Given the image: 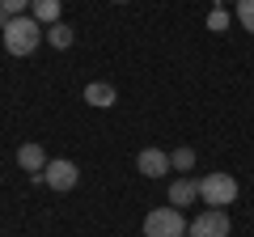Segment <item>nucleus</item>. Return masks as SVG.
<instances>
[{
    "mask_svg": "<svg viewBox=\"0 0 254 237\" xmlns=\"http://www.w3.org/2000/svg\"><path fill=\"white\" fill-rule=\"evenodd\" d=\"M0 34H4V51L9 55H30L43 43V26L34 17H9V26L0 30Z\"/></svg>",
    "mask_w": 254,
    "mask_h": 237,
    "instance_id": "f257e3e1",
    "label": "nucleus"
},
{
    "mask_svg": "<svg viewBox=\"0 0 254 237\" xmlns=\"http://www.w3.org/2000/svg\"><path fill=\"white\" fill-rule=\"evenodd\" d=\"M237 21L254 34V0H237Z\"/></svg>",
    "mask_w": 254,
    "mask_h": 237,
    "instance_id": "ddd939ff",
    "label": "nucleus"
},
{
    "mask_svg": "<svg viewBox=\"0 0 254 237\" xmlns=\"http://www.w3.org/2000/svg\"><path fill=\"white\" fill-rule=\"evenodd\" d=\"M17 161H21V170H30V174H43L47 170V157H43L38 144H21L17 148Z\"/></svg>",
    "mask_w": 254,
    "mask_h": 237,
    "instance_id": "6e6552de",
    "label": "nucleus"
},
{
    "mask_svg": "<svg viewBox=\"0 0 254 237\" xmlns=\"http://www.w3.org/2000/svg\"><path fill=\"white\" fill-rule=\"evenodd\" d=\"M136 170L144 174V178H161V174L170 170V153H161V148H140Z\"/></svg>",
    "mask_w": 254,
    "mask_h": 237,
    "instance_id": "423d86ee",
    "label": "nucleus"
},
{
    "mask_svg": "<svg viewBox=\"0 0 254 237\" xmlns=\"http://www.w3.org/2000/svg\"><path fill=\"white\" fill-rule=\"evenodd\" d=\"M4 26H9V13H4V9H0V30H4Z\"/></svg>",
    "mask_w": 254,
    "mask_h": 237,
    "instance_id": "dca6fc26",
    "label": "nucleus"
},
{
    "mask_svg": "<svg viewBox=\"0 0 254 237\" xmlns=\"http://www.w3.org/2000/svg\"><path fill=\"white\" fill-rule=\"evenodd\" d=\"M47 38H51V47H60V51H68V47H72V30L60 26V21L51 26V34H47Z\"/></svg>",
    "mask_w": 254,
    "mask_h": 237,
    "instance_id": "9b49d317",
    "label": "nucleus"
},
{
    "mask_svg": "<svg viewBox=\"0 0 254 237\" xmlns=\"http://www.w3.org/2000/svg\"><path fill=\"white\" fill-rule=\"evenodd\" d=\"M43 182L51 186V191H72V186L81 182V170H76V165L68 161V157H60V161H47Z\"/></svg>",
    "mask_w": 254,
    "mask_h": 237,
    "instance_id": "39448f33",
    "label": "nucleus"
},
{
    "mask_svg": "<svg viewBox=\"0 0 254 237\" xmlns=\"http://www.w3.org/2000/svg\"><path fill=\"white\" fill-rule=\"evenodd\" d=\"M115 4H127V0H115Z\"/></svg>",
    "mask_w": 254,
    "mask_h": 237,
    "instance_id": "f3484780",
    "label": "nucleus"
},
{
    "mask_svg": "<svg viewBox=\"0 0 254 237\" xmlns=\"http://www.w3.org/2000/svg\"><path fill=\"white\" fill-rule=\"evenodd\" d=\"M199 199L212 203V208L233 203L237 199V178L233 174H208V178H199Z\"/></svg>",
    "mask_w": 254,
    "mask_h": 237,
    "instance_id": "7ed1b4c3",
    "label": "nucleus"
},
{
    "mask_svg": "<svg viewBox=\"0 0 254 237\" xmlns=\"http://www.w3.org/2000/svg\"><path fill=\"white\" fill-rule=\"evenodd\" d=\"M30 9H34V21L43 26V21H60V0H30Z\"/></svg>",
    "mask_w": 254,
    "mask_h": 237,
    "instance_id": "9d476101",
    "label": "nucleus"
},
{
    "mask_svg": "<svg viewBox=\"0 0 254 237\" xmlns=\"http://www.w3.org/2000/svg\"><path fill=\"white\" fill-rule=\"evenodd\" d=\"M208 26H212V30H225V26H229V13H225V9H212V13H208Z\"/></svg>",
    "mask_w": 254,
    "mask_h": 237,
    "instance_id": "4468645a",
    "label": "nucleus"
},
{
    "mask_svg": "<svg viewBox=\"0 0 254 237\" xmlns=\"http://www.w3.org/2000/svg\"><path fill=\"white\" fill-rule=\"evenodd\" d=\"M144 237H187V220L178 208H153L144 216Z\"/></svg>",
    "mask_w": 254,
    "mask_h": 237,
    "instance_id": "f03ea898",
    "label": "nucleus"
},
{
    "mask_svg": "<svg viewBox=\"0 0 254 237\" xmlns=\"http://www.w3.org/2000/svg\"><path fill=\"white\" fill-rule=\"evenodd\" d=\"M30 0H0V9L9 13V17H21V9H26Z\"/></svg>",
    "mask_w": 254,
    "mask_h": 237,
    "instance_id": "2eb2a0df",
    "label": "nucleus"
},
{
    "mask_svg": "<svg viewBox=\"0 0 254 237\" xmlns=\"http://www.w3.org/2000/svg\"><path fill=\"white\" fill-rule=\"evenodd\" d=\"M85 102H89V106H98V110H106V106H115V102H119V93H115V85L93 81V85H85Z\"/></svg>",
    "mask_w": 254,
    "mask_h": 237,
    "instance_id": "0eeeda50",
    "label": "nucleus"
},
{
    "mask_svg": "<svg viewBox=\"0 0 254 237\" xmlns=\"http://www.w3.org/2000/svg\"><path fill=\"white\" fill-rule=\"evenodd\" d=\"M170 165H174V170H190V165H195V148H174Z\"/></svg>",
    "mask_w": 254,
    "mask_h": 237,
    "instance_id": "f8f14e48",
    "label": "nucleus"
},
{
    "mask_svg": "<svg viewBox=\"0 0 254 237\" xmlns=\"http://www.w3.org/2000/svg\"><path fill=\"white\" fill-rule=\"evenodd\" d=\"M187 237H229V216L225 208H208L187 225Z\"/></svg>",
    "mask_w": 254,
    "mask_h": 237,
    "instance_id": "20e7f679",
    "label": "nucleus"
},
{
    "mask_svg": "<svg viewBox=\"0 0 254 237\" xmlns=\"http://www.w3.org/2000/svg\"><path fill=\"white\" fill-rule=\"evenodd\" d=\"M195 195H199V182H190V178H178V182H170V203H178V212L187 208Z\"/></svg>",
    "mask_w": 254,
    "mask_h": 237,
    "instance_id": "1a4fd4ad",
    "label": "nucleus"
}]
</instances>
